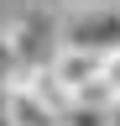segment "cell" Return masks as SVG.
Wrapping results in <instances>:
<instances>
[{"label": "cell", "mask_w": 120, "mask_h": 126, "mask_svg": "<svg viewBox=\"0 0 120 126\" xmlns=\"http://www.w3.org/2000/svg\"><path fill=\"white\" fill-rule=\"evenodd\" d=\"M104 84L120 94V47H115V53H104Z\"/></svg>", "instance_id": "5"}, {"label": "cell", "mask_w": 120, "mask_h": 126, "mask_svg": "<svg viewBox=\"0 0 120 126\" xmlns=\"http://www.w3.org/2000/svg\"><path fill=\"white\" fill-rule=\"evenodd\" d=\"M16 74H21V58H16V42H11V32H0V84H11Z\"/></svg>", "instance_id": "4"}, {"label": "cell", "mask_w": 120, "mask_h": 126, "mask_svg": "<svg viewBox=\"0 0 120 126\" xmlns=\"http://www.w3.org/2000/svg\"><path fill=\"white\" fill-rule=\"evenodd\" d=\"M68 47H89V53H115L120 47V0H89L73 5L68 16H57Z\"/></svg>", "instance_id": "1"}, {"label": "cell", "mask_w": 120, "mask_h": 126, "mask_svg": "<svg viewBox=\"0 0 120 126\" xmlns=\"http://www.w3.org/2000/svg\"><path fill=\"white\" fill-rule=\"evenodd\" d=\"M47 79H52V89L63 100H73L78 89H89L94 79H104V53H89V47H68L63 42L47 58Z\"/></svg>", "instance_id": "2"}, {"label": "cell", "mask_w": 120, "mask_h": 126, "mask_svg": "<svg viewBox=\"0 0 120 126\" xmlns=\"http://www.w3.org/2000/svg\"><path fill=\"white\" fill-rule=\"evenodd\" d=\"M57 126H110L104 105H89V100H63V116Z\"/></svg>", "instance_id": "3"}, {"label": "cell", "mask_w": 120, "mask_h": 126, "mask_svg": "<svg viewBox=\"0 0 120 126\" xmlns=\"http://www.w3.org/2000/svg\"><path fill=\"white\" fill-rule=\"evenodd\" d=\"M32 11H57V5H68V0H26Z\"/></svg>", "instance_id": "6"}, {"label": "cell", "mask_w": 120, "mask_h": 126, "mask_svg": "<svg viewBox=\"0 0 120 126\" xmlns=\"http://www.w3.org/2000/svg\"><path fill=\"white\" fill-rule=\"evenodd\" d=\"M104 116H110V126H120V94H115L110 105H104Z\"/></svg>", "instance_id": "7"}]
</instances>
